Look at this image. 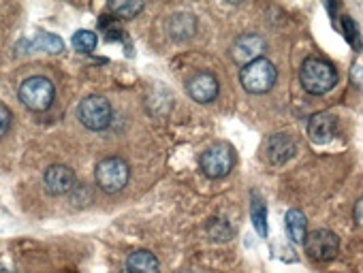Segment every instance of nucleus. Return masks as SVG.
Returning a JSON list of instances; mask_svg holds the SVG:
<instances>
[{"mask_svg":"<svg viewBox=\"0 0 363 273\" xmlns=\"http://www.w3.org/2000/svg\"><path fill=\"white\" fill-rule=\"evenodd\" d=\"M303 250L314 260H331L340 250V239L335 233H331L327 228H318V231H312L306 235Z\"/></svg>","mask_w":363,"mask_h":273,"instance_id":"obj_7","label":"nucleus"},{"mask_svg":"<svg viewBox=\"0 0 363 273\" xmlns=\"http://www.w3.org/2000/svg\"><path fill=\"white\" fill-rule=\"evenodd\" d=\"M344 30H346V37H348V41H350V43H354L357 47H361V43H359V33H357V26H354V22H350L348 18H344Z\"/></svg>","mask_w":363,"mask_h":273,"instance_id":"obj_21","label":"nucleus"},{"mask_svg":"<svg viewBox=\"0 0 363 273\" xmlns=\"http://www.w3.org/2000/svg\"><path fill=\"white\" fill-rule=\"evenodd\" d=\"M94 178H96V184L103 192H120L126 184H128V178H130V169L128 165L118 158V156H107L103 158L96 169H94Z\"/></svg>","mask_w":363,"mask_h":273,"instance_id":"obj_4","label":"nucleus"},{"mask_svg":"<svg viewBox=\"0 0 363 273\" xmlns=\"http://www.w3.org/2000/svg\"><path fill=\"white\" fill-rule=\"evenodd\" d=\"M43 186L50 194L54 197H60V194H67L71 192V188L75 186V173L71 167H65V165H52L45 175H43Z\"/></svg>","mask_w":363,"mask_h":273,"instance_id":"obj_10","label":"nucleus"},{"mask_svg":"<svg viewBox=\"0 0 363 273\" xmlns=\"http://www.w3.org/2000/svg\"><path fill=\"white\" fill-rule=\"evenodd\" d=\"M284 222H286L289 237L295 243H303L306 241V235H308V220H306V216L299 209H289Z\"/></svg>","mask_w":363,"mask_h":273,"instance_id":"obj_15","label":"nucleus"},{"mask_svg":"<svg viewBox=\"0 0 363 273\" xmlns=\"http://www.w3.org/2000/svg\"><path fill=\"white\" fill-rule=\"evenodd\" d=\"M299 81L303 86V90L308 94H327L329 90H333V86L337 83V71L333 69V64H329L327 60L320 58H308L301 64L299 71Z\"/></svg>","mask_w":363,"mask_h":273,"instance_id":"obj_1","label":"nucleus"},{"mask_svg":"<svg viewBox=\"0 0 363 273\" xmlns=\"http://www.w3.org/2000/svg\"><path fill=\"white\" fill-rule=\"evenodd\" d=\"M208 233H210V237H214L216 241H227V239L231 237V226H229L225 220L216 218V220H212V222L208 224Z\"/></svg>","mask_w":363,"mask_h":273,"instance_id":"obj_19","label":"nucleus"},{"mask_svg":"<svg viewBox=\"0 0 363 273\" xmlns=\"http://www.w3.org/2000/svg\"><path fill=\"white\" fill-rule=\"evenodd\" d=\"M278 79L276 66L267 58H259L250 64H246L240 73V81L250 94H265L274 88Z\"/></svg>","mask_w":363,"mask_h":273,"instance_id":"obj_3","label":"nucleus"},{"mask_svg":"<svg viewBox=\"0 0 363 273\" xmlns=\"http://www.w3.org/2000/svg\"><path fill=\"white\" fill-rule=\"evenodd\" d=\"M126 271L130 273H160L156 256L147 250H137L126 258Z\"/></svg>","mask_w":363,"mask_h":273,"instance_id":"obj_14","label":"nucleus"},{"mask_svg":"<svg viewBox=\"0 0 363 273\" xmlns=\"http://www.w3.org/2000/svg\"><path fill=\"white\" fill-rule=\"evenodd\" d=\"M20 54H35V52H45V54H62L65 52V41L56 35H37L33 39H24L16 47Z\"/></svg>","mask_w":363,"mask_h":273,"instance_id":"obj_13","label":"nucleus"},{"mask_svg":"<svg viewBox=\"0 0 363 273\" xmlns=\"http://www.w3.org/2000/svg\"><path fill=\"white\" fill-rule=\"evenodd\" d=\"M96 43L99 39L92 30H77L73 35V47L82 54H92L96 50Z\"/></svg>","mask_w":363,"mask_h":273,"instance_id":"obj_17","label":"nucleus"},{"mask_svg":"<svg viewBox=\"0 0 363 273\" xmlns=\"http://www.w3.org/2000/svg\"><path fill=\"white\" fill-rule=\"evenodd\" d=\"M250 218H252V226L261 237H267V209L261 201V197L255 192L252 201H250Z\"/></svg>","mask_w":363,"mask_h":273,"instance_id":"obj_16","label":"nucleus"},{"mask_svg":"<svg viewBox=\"0 0 363 273\" xmlns=\"http://www.w3.org/2000/svg\"><path fill=\"white\" fill-rule=\"evenodd\" d=\"M0 273H13V271H9L7 267H0Z\"/></svg>","mask_w":363,"mask_h":273,"instance_id":"obj_24","label":"nucleus"},{"mask_svg":"<svg viewBox=\"0 0 363 273\" xmlns=\"http://www.w3.org/2000/svg\"><path fill=\"white\" fill-rule=\"evenodd\" d=\"M295 154V141L289 134H274L265 141L263 146V158L269 165H284L286 161H291Z\"/></svg>","mask_w":363,"mask_h":273,"instance_id":"obj_9","label":"nucleus"},{"mask_svg":"<svg viewBox=\"0 0 363 273\" xmlns=\"http://www.w3.org/2000/svg\"><path fill=\"white\" fill-rule=\"evenodd\" d=\"M354 220L363 226V199L354 205Z\"/></svg>","mask_w":363,"mask_h":273,"instance_id":"obj_22","label":"nucleus"},{"mask_svg":"<svg viewBox=\"0 0 363 273\" xmlns=\"http://www.w3.org/2000/svg\"><path fill=\"white\" fill-rule=\"evenodd\" d=\"M11 120H13V115L9 111V107L5 103H0V136L7 134V130L11 126Z\"/></svg>","mask_w":363,"mask_h":273,"instance_id":"obj_20","label":"nucleus"},{"mask_svg":"<svg viewBox=\"0 0 363 273\" xmlns=\"http://www.w3.org/2000/svg\"><path fill=\"white\" fill-rule=\"evenodd\" d=\"M337 132V117L333 113H316L308 122V134L314 144H329Z\"/></svg>","mask_w":363,"mask_h":273,"instance_id":"obj_11","label":"nucleus"},{"mask_svg":"<svg viewBox=\"0 0 363 273\" xmlns=\"http://www.w3.org/2000/svg\"><path fill=\"white\" fill-rule=\"evenodd\" d=\"M267 50V43L263 37L259 35H242L240 39H235L233 47H231V56L238 64H242V69L259 58H263Z\"/></svg>","mask_w":363,"mask_h":273,"instance_id":"obj_8","label":"nucleus"},{"mask_svg":"<svg viewBox=\"0 0 363 273\" xmlns=\"http://www.w3.org/2000/svg\"><path fill=\"white\" fill-rule=\"evenodd\" d=\"M218 79L212 73H197L189 81V94L197 103H212L218 96Z\"/></svg>","mask_w":363,"mask_h":273,"instance_id":"obj_12","label":"nucleus"},{"mask_svg":"<svg viewBox=\"0 0 363 273\" xmlns=\"http://www.w3.org/2000/svg\"><path fill=\"white\" fill-rule=\"evenodd\" d=\"M120 273H130V271H126V269H124V271H120Z\"/></svg>","mask_w":363,"mask_h":273,"instance_id":"obj_25","label":"nucleus"},{"mask_svg":"<svg viewBox=\"0 0 363 273\" xmlns=\"http://www.w3.org/2000/svg\"><path fill=\"white\" fill-rule=\"evenodd\" d=\"M20 100L30 109V111H48L54 103V96H56V88L54 83L43 77V75H35V77H28L22 86H20Z\"/></svg>","mask_w":363,"mask_h":273,"instance_id":"obj_2","label":"nucleus"},{"mask_svg":"<svg viewBox=\"0 0 363 273\" xmlns=\"http://www.w3.org/2000/svg\"><path fill=\"white\" fill-rule=\"evenodd\" d=\"M111 9H113V13H116L118 18L130 20V18H135L137 13L143 11V3H113Z\"/></svg>","mask_w":363,"mask_h":273,"instance_id":"obj_18","label":"nucleus"},{"mask_svg":"<svg viewBox=\"0 0 363 273\" xmlns=\"http://www.w3.org/2000/svg\"><path fill=\"white\" fill-rule=\"evenodd\" d=\"M354 75L361 79V86H363V71H361V66H354Z\"/></svg>","mask_w":363,"mask_h":273,"instance_id":"obj_23","label":"nucleus"},{"mask_svg":"<svg viewBox=\"0 0 363 273\" xmlns=\"http://www.w3.org/2000/svg\"><path fill=\"white\" fill-rule=\"evenodd\" d=\"M201 171L212 178V180H220V178H227L231 171H233V165H235V152L229 144H216L212 148H208L203 154H201Z\"/></svg>","mask_w":363,"mask_h":273,"instance_id":"obj_5","label":"nucleus"},{"mask_svg":"<svg viewBox=\"0 0 363 273\" xmlns=\"http://www.w3.org/2000/svg\"><path fill=\"white\" fill-rule=\"evenodd\" d=\"M77 115H79V122L86 128H90V130H105L111 124L113 111H111V105H109L107 98H103V96H88V98H84L79 103Z\"/></svg>","mask_w":363,"mask_h":273,"instance_id":"obj_6","label":"nucleus"}]
</instances>
